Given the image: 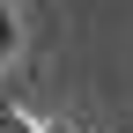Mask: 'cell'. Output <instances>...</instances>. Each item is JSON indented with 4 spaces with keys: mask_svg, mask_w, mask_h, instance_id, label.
<instances>
[{
    "mask_svg": "<svg viewBox=\"0 0 133 133\" xmlns=\"http://www.w3.org/2000/svg\"><path fill=\"white\" fill-rule=\"evenodd\" d=\"M8 52H15V8L0 0V59H8Z\"/></svg>",
    "mask_w": 133,
    "mask_h": 133,
    "instance_id": "cell-1",
    "label": "cell"
},
{
    "mask_svg": "<svg viewBox=\"0 0 133 133\" xmlns=\"http://www.w3.org/2000/svg\"><path fill=\"white\" fill-rule=\"evenodd\" d=\"M0 133H44L37 118H22V111H0Z\"/></svg>",
    "mask_w": 133,
    "mask_h": 133,
    "instance_id": "cell-2",
    "label": "cell"
}]
</instances>
